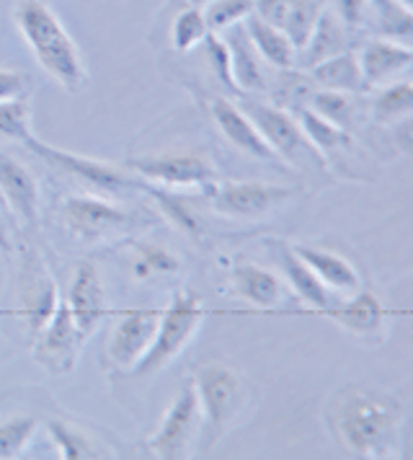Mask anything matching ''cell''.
Segmentation results:
<instances>
[{
	"instance_id": "1",
	"label": "cell",
	"mask_w": 413,
	"mask_h": 460,
	"mask_svg": "<svg viewBox=\"0 0 413 460\" xmlns=\"http://www.w3.org/2000/svg\"><path fill=\"white\" fill-rule=\"evenodd\" d=\"M326 421L333 438L359 458H391L398 453L403 406L380 388H341L326 406Z\"/></svg>"
},
{
	"instance_id": "2",
	"label": "cell",
	"mask_w": 413,
	"mask_h": 460,
	"mask_svg": "<svg viewBox=\"0 0 413 460\" xmlns=\"http://www.w3.org/2000/svg\"><path fill=\"white\" fill-rule=\"evenodd\" d=\"M16 29L44 73L70 93L88 88L83 52L47 0H19L13 8Z\"/></svg>"
},
{
	"instance_id": "3",
	"label": "cell",
	"mask_w": 413,
	"mask_h": 460,
	"mask_svg": "<svg viewBox=\"0 0 413 460\" xmlns=\"http://www.w3.org/2000/svg\"><path fill=\"white\" fill-rule=\"evenodd\" d=\"M194 385L202 411V427L197 438V453L209 456L217 442L225 438L227 429L243 417L248 406V383L227 362H205L194 367Z\"/></svg>"
},
{
	"instance_id": "4",
	"label": "cell",
	"mask_w": 413,
	"mask_h": 460,
	"mask_svg": "<svg viewBox=\"0 0 413 460\" xmlns=\"http://www.w3.org/2000/svg\"><path fill=\"white\" fill-rule=\"evenodd\" d=\"M243 111L250 117V122L259 127L268 147L277 153L282 164H289L294 171L308 173L310 179H326L330 173L326 158L318 153V147L310 143L303 125L297 117L285 106L267 104V102H243Z\"/></svg>"
},
{
	"instance_id": "5",
	"label": "cell",
	"mask_w": 413,
	"mask_h": 460,
	"mask_svg": "<svg viewBox=\"0 0 413 460\" xmlns=\"http://www.w3.org/2000/svg\"><path fill=\"white\" fill-rule=\"evenodd\" d=\"M57 217L65 235L78 246H96L119 238L127 228H137L140 217L99 194H65L57 205Z\"/></svg>"
},
{
	"instance_id": "6",
	"label": "cell",
	"mask_w": 413,
	"mask_h": 460,
	"mask_svg": "<svg viewBox=\"0 0 413 460\" xmlns=\"http://www.w3.org/2000/svg\"><path fill=\"white\" fill-rule=\"evenodd\" d=\"M202 318H205L202 297L191 290H179L173 295L168 311L161 314L155 336H153L143 359L132 367V373L137 377H147L168 367L176 357L184 352V347H189V341L197 336L199 326H202Z\"/></svg>"
},
{
	"instance_id": "7",
	"label": "cell",
	"mask_w": 413,
	"mask_h": 460,
	"mask_svg": "<svg viewBox=\"0 0 413 460\" xmlns=\"http://www.w3.org/2000/svg\"><path fill=\"white\" fill-rule=\"evenodd\" d=\"M212 209L233 220H261L271 212L282 209L297 194L294 189L264 181H212L205 187Z\"/></svg>"
},
{
	"instance_id": "8",
	"label": "cell",
	"mask_w": 413,
	"mask_h": 460,
	"mask_svg": "<svg viewBox=\"0 0 413 460\" xmlns=\"http://www.w3.org/2000/svg\"><path fill=\"white\" fill-rule=\"evenodd\" d=\"M124 168L147 184H158L163 189H205L206 184L220 179L215 164L197 150H171L129 158Z\"/></svg>"
},
{
	"instance_id": "9",
	"label": "cell",
	"mask_w": 413,
	"mask_h": 460,
	"mask_svg": "<svg viewBox=\"0 0 413 460\" xmlns=\"http://www.w3.org/2000/svg\"><path fill=\"white\" fill-rule=\"evenodd\" d=\"M23 146L34 150L52 168H57L62 173L73 176L75 181H83V184H88V187L101 191V194H119V191H127V189L145 187L143 179L135 176L127 168H119L117 164H106V161H96V158H88V155H78V153L57 150V147L37 140L34 135Z\"/></svg>"
},
{
	"instance_id": "10",
	"label": "cell",
	"mask_w": 413,
	"mask_h": 460,
	"mask_svg": "<svg viewBox=\"0 0 413 460\" xmlns=\"http://www.w3.org/2000/svg\"><path fill=\"white\" fill-rule=\"evenodd\" d=\"M199 427H202V411H199L197 385L189 377L184 383V388L179 391V396L173 398L171 409L165 411L158 432L147 442V450L155 458H189L191 445L199 438Z\"/></svg>"
},
{
	"instance_id": "11",
	"label": "cell",
	"mask_w": 413,
	"mask_h": 460,
	"mask_svg": "<svg viewBox=\"0 0 413 460\" xmlns=\"http://www.w3.org/2000/svg\"><path fill=\"white\" fill-rule=\"evenodd\" d=\"M85 344L78 334V326L73 321V314L60 295V303L49 321L41 326V332L34 336V357L49 373H70L78 362V352Z\"/></svg>"
},
{
	"instance_id": "12",
	"label": "cell",
	"mask_w": 413,
	"mask_h": 460,
	"mask_svg": "<svg viewBox=\"0 0 413 460\" xmlns=\"http://www.w3.org/2000/svg\"><path fill=\"white\" fill-rule=\"evenodd\" d=\"M65 303L73 314V321L78 326V334L83 341H88L93 332H99L103 318L109 315V300L103 290L101 274L91 264V261H78L73 277H70V288L65 295Z\"/></svg>"
},
{
	"instance_id": "13",
	"label": "cell",
	"mask_w": 413,
	"mask_h": 460,
	"mask_svg": "<svg viewBox=\"0 0 413 460\" xmlns=\"http://www.w3.org/2000/svg\"><path fill=\"white\" fill-rule=\"evenodd\" d=\"M60 303V293L55 279L49 277L47 267L41 264L37 253H29L21 267V323L26 326L29 336L40 334L41 326L49 321Z\"/></svg>"
},
{
	"instance_id": "14",
	"label": "cell",
	"mask_w": 413,
	"mask_h": 460,
	"mask_svg": "<svg viewBox=\"0 0 413 460\" xmlns=\"http://www.w3.org/2000/svg\"><path fill=\"white\" fill-rule=\"evenodd\" d=\"M209 117L217 125L220 135L225 137L233 147H238L241 153H246L256 161H267L274 168H282V161L277 158V153L268 147L264 135L259 132V127L250 122L243 106L230 102L225 96H212L209 99Z\"/></svg>"
},
{
	"instance_id": "15",
	"label": "cell",
	"mask_w": 413,
	"mask_h": 460,
	"mask_svg": "<svg viewBox=\"0 0 413 460\" xmlns=\"http://www.w3.org/2000/svg\"><path fill=\"white\" fill-rule=\"evenodd\" d=\"M161 314L158 311H129L119 315L106 341V359L117 370H132L147 352Z\"/></svg>"
},
{
	"instance_id": "16",
	"label": "cell",
	"mask_w": 413,
	"mask_h": 460,
	"mask_svg": "<svg viewBox=\"0 0 413 460\" xmlns=\"http://www.w3.org/2000/svg\"><path fill=\"white\" fill-rule=\"evenodd\" d=\"M0 197L5 208L13 212V217L26 228L40 226V181L5 150H0Z\"/></svg>"
},
{
	"instance_id": "17",
	"label": "cell",
	"mask_w": 413,
	"mask_h": 460,
	"mask_svg": "<svg viewBox=\"0 0 413 460\" xmlns=\"http://www.w3.org/2000/svg\"><path fill=\"white\" fill-rule=\"evenodd\" d=\"M227 290L230 295L246 300L256 311H277L287 300L285 285L279 282V277L268 272L267 267H261L256 261H246V259H238L230 264Z\"/></svg>"
},
{
	"instance_id": "18",
	"label": "cell",
	"mask_w": 413,
	"mask_h": 460,
	"mask_svg": "<svg viewBox=\"0 0 413 460\" xmlns=\"http://www.w3.org/2000/svg\"><path fill=\"white\" fill-rule=\"evenodd\" d=\"M323 8H326V0H256L253 13H259L264 22L277 26L279 31H285L300 55Z\"/></svg>"
},
{
	"instance_id": "19",
	"label": "cell",
	"mask_w": 413,
	"mask_h": 460,
	"mask_svg": "<svg viewBox=\"0 0 413 460\" xmlns=\"http://www.w3.org/2000/svg\"><path fill=\"white\" fill-rule=\"evenodd\" d=\"M223 34H225L223 40H225L227 55H230V75H233L235 91H246V93L268 91L267 63L261 60V55L248 40L243 22L223 29Z\"/></svg>"
},
{
	"instance_id": "20",
	"label": "cell",
	"mask_w": 413,
	"mask_h": 460,
	"mask_svg": "<svg viewBox=\"0 0 413 460\" xmlns=\"http://www.w3.org/2000/svg\"><path fill=\"white\" fill-rule=\"evenodd\" d=\"M359 67H362V78L367 91L377 85L392 84L395 75H400L403 70H409L413 60L411 44L395 42V40H372L359 52Z\"/></svg>"
},
{
	"instance_id": "21",
	"label": "cell",
	"mask_w": 413,
	"mask_h": 460,
	"mask_svg": "<svg viewBox=\"0 0 413 460\" xmlns=\"http://www.w3.org/2000/svg\"><path fill=\"white\" fill-rule=\"evenodd\" d=\"M292 252L308 264L310 272L323 282L326 290H333L336 295H354L362 290V277L354 270L349 259L326 252L321 246H305V243L292 246Z\"/></svg>"
},
{
	"instance_id": "22",
	"label": "cell",
	"mask_w": 413,
	"mask_h": 460,
	"mask_svg": "<svg viewBox=\"0 0 413 460\" xmlns=\"http://www.w3.org/2000/svg\"><path fill=\"white\" fill-rule=\"evenodd\" d=\"M127 249H129L127 252V270L140 282L173 277V274L181 272V259L158 241H150V238L127 241Z\"/></svg>"
},
{
	"instance_id": "23",
	"label": "cell",
	"mask_w": 413,
	"mask_h": 460,
	"mask_svg": "<svg viewBox=\"0 0 413 460\" xmlns=\"http://www.w3.org/2000/svg\"><path fill=\"white\" fill-rule=\"evenodd\" d=\"M329 314L349 334L362 336V339H372L374 334L385 332V305L377 300V295L367 293V290L349 295L347 303L333 305Z\"/></svg>"
},
{
	"instance_id": "24",
	"label": "cell",
	"mask_w": 413,
	"mask_h": 460,
	"mask_svg": "<svg viewBox=\"0 0 413 460\" xmlns=\"http://www.w3.org/2000/svg\"><path fill=\"white\" fill-rule=\"evenodd\" d=\"M349 42L351 29L330 11L329 3H326V8L321 11L318 22H315L312 31H310L308 44L300 49V55H303L305 65L312 67V65L323 63V60L333 58V55L347 52V49H349Z\"/></svg>"
},
{
	"instance_id": "25",
	"label": "cell",
	"mask_w": 413,
	"mask_h": 460,
	"mask_svg": "<svg viewBox=\"0 0 413 460\" xmlns=\"http://www.w3.org/2000/svg\"><path fill=\"white\" fill-rule=\"evenodd\" d=\"M248 40L256 47V52L261 55V60L277 70H289L297 65V47L289 42L285 31H279L277 26L264 22L259 13H250L243 19Z\"/></svg>"
},
{
	"instance_id": "26",
	"label": "cell",
	"mask_w": 413,
	"mask_h": 460,
	"mask_svg": "<svg viewBox=\"0 0 413 460\" xmlns=\"http://www.w3.org/2000/svg\"><path fill=\"white\" fill-rule=\"evenodd\" d=\"M277 261H279V267L285 270V277H287V282L292 285L294 295H297L300 300H305L308 305H312L315 311L329 314L330 308H333L330 290H326L323 282L310 272L308 264H305L297 253L292 252V246L279 243V246H277Z\"/></svg>"
},
{
	"instance_id": "27",
	"label": "cell",
	"mask_w": 413,
	"mask_h": 460,
	"mask_svg": "<svg viewBox=\"0 0 413 460\" xmlns=\"http://www.w3.org/2000/svg\"><path fill=\"white\" fill-rule=\"evenodd\" d=\"M308 75L312 85H318V88L341 91V93H356V96L367 91L365 78H362V67H359V58L351 49L308 67Z\"/></svg>"
},
{
	"instance_id": "28",
	"label": "cell",
	"mask_w": 413,
	"mask_h": 460,
	"mask_svg": "<svg viewBox=\"0 0 413 460\" xmlns=\"http://www.w3.org/2000/svg\"><path fill=\"white\" fill-rule=\"evenodd\" d=\"M370 16L382 40H395V42L409 44L413 34V13L411 5L400 0H370L367 5Z\"/></svg>"
},
{
	"instance_id": "29",
	"label": "cell",
	"mask_w": 413,
	"mask_h": 460,
	"mask_svg": "<svg viewBox=\"0 0 413 460\" xmlns=\"http://www.w3.org/2000/svg\"><path fill=\"white\" fill-rule=\"evenodd\" d=\"M143 191L153 199V205L163 212V217L173 226V228H179L181 233H186L189 238H194V241H199L202 238V220H199V215L194 212V208L186 202L181 194H173V191H168V189H158V187H150L147 181H145Z\"/></svg>"
},
{
	"instance_id": "30",
	"label": "cell",
	"mask_w": 413,
	"mask_h": 460,
	"mask_svg": "<svg viewBox=\"0 0 413 460\" xmlns=\"http://www.w3.org/2000/svg\"><path fill=\"white\" fill-rule=\"evenodd\" d=\"M308 109H312L318 117L329 119L341 129H349L359 119V102L356 93H341V91H329V88H318L310 96Z\"/></svg>"
},
{
	"instance_id": "31",
	"label": "cell",
	"mask_w": 413,
	"mask_h": 460,
	"mask_svg": "<svg viewBox=\"0 0 413 460\" xmlns=\"http://www.w3.org/2000/svg\"><path fill=\"white\" fill-rule=\"evenodd\" d=\"M209 34V23H206L205 8L202 5H194V3H186L184 8L171 19L168 26V37L176 52H191L194 47L205 42V37Z\"/></svg>"
},
{
	"instance_id": "32",
	"label": "cell",
	"mask_w": 413,
	"mask_h": 460,
	"mask_svg": "<svg viewBox=\"0 0 413 460\" xmlns=\"http://www.w3.org/2000/svg\"><path fill=\"white\" fill-rule=\"evenodd\" d=\"M413 109V85L409 81H398V84H388L370 106L372 119L377 125H391L398 119H409Z\"/></svg>"
},
{
	"instance_id": "33",
	"label": "cell",
	"mask_w": 413,
	"mask_h": 460,
	"mask_svg": "<svg viewBox=\"0 0 413 460\" xmlns=\"http://www.w3.org/2000/svg\"><path fill=\"white\" fill-rule=\"evenodd\" d=\"M40 429L37 417H11L0 421V458H19Z\"/></svg>"
},
{
	"instance_id": "34",
	"label": "cell",
	"mask_w": 413,
	"mask_h": 460,
	"mask_svg": "<svg viewBox=\"0 0 413 460\" xmlns=\"http://www.w3.org/2000/svg\"><path fill=\"white\" fill-rule=\"evenodd\" d=\"M49 435L57 442L62 458H103L101 447L93 439L65 421H49Z\"/></svg>"
},
{
	"instance_id": "35",
	"label": "cell",
	"mask_w": 413,
	"mask_h": 460,
	"mask_svg": "<svg viewBox=\"0 0 413 460\" xmlns=\"http://www.w3.org/2000/svg\"><path fill=\"white\" fill-rule=\"evenodd\" d=\"M0 135L5 140L26 143L31 132V106L29 99H13V102H0Z\"/></svg>"
},
{
	"instance_id": "36",
	"label": "cell",
	"mask_w": 413,
	"mask_h": 460,
	"mask_svg": "<svg viewBox=\"0 0 413 460\" xmlns=\"http://www.w3.org/2000/svg\"><path fill=\"white\" fill-rule=\"evenodd\" d=\"M256 11V0H209L205 5L209 31H223L233 23H241Z\"/></svg>"
},
{
	"instance_id": "37",
	"label": "cell",
	"mask_w": 413,
	"mask_h": 460,
	"mask_svg": "<svg viewBox=\"0 0 413 460\" xmlns=\"http://www.w3.org/2000/svg\"><path fill=\"white\" fill-rule=\"evenodd\" d=\"M29 93H31V78L23 70L0 67V102L29 99Z\"/></svg>"
},
{
	"instance_id": "38",
	"label": "cell",
	"mask_w": 413,
	"mask_h": 460,
	"mask_svg": "<svg viewBox=\"0 0 413 460\" xmlns=\"http://www.w3.org/2000/svg\"><path fill=\"white\" fill-rule=\"evenodd\" d=\"M367 5H370V0H330L329 8L349 29H356L367 19Z\"/></svg>"
},
{
	"instance_id": "39",
	"label": "cell",
	"mask_w": 413,
	"mask_h": 460,
	"mask_svg": "<svg viewBox=\"0 0 413 460\" xmlns=\"http://www.w3.org/2000/svg\"><path fill=\"white\" fill-rule=\"evenodd\" d=\"M11 233H8V226H5V215H3V209H0V252L3 253H11Z\"/></svg>"
},
{
	"instance_id": "40",
	"label": "cell",
	"mask_w": 413,
	"mask_h": 460,
	"mask_svg": "<svg viewBox=\"0 0 413 460\" xmlns=\"http://www.w3.org/2000/svg\"><path fill=\"white\" fill-rule=\"evenodd\" d=\"M189 3H194V5H202V8H205L209 0H189Z\"/></svg>"
},
{
	"instance_id": "41",
	"label": "cell",
	"mask_w": 413,
	"mask_h": 460,
	"mask_svg": "<svg viewBox=\"0 0 413 460\" xmlns=\"http://www.w3.org/2000/svg\"><path fill=\"white\" fill-rule=\"evenodd\" d=\"M400 3H406V5H411V0H400Z\"/></svg>"
}]
</instances>
